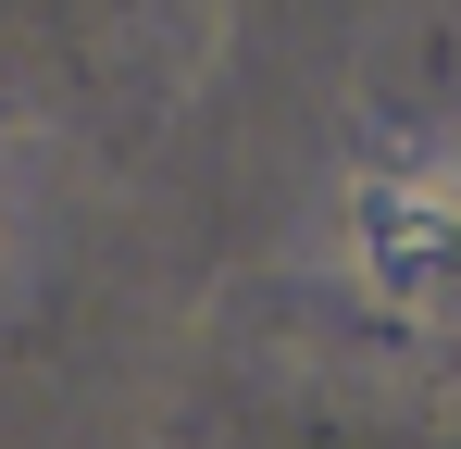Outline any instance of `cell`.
<instances>
[{
    "instance_id": "obj_1",
    "label": "cell",
    "mask_w": 461,
    "mask_h": 449,
    "mask_svg": "<svg viewBox=\"0 0 461 449\" xmlns=\"http://www.w3.org/2000/svg\"><path fill=\"white\" fill-rule=\"evenodd\" d=\"M449 250H461V224L437 213L424 188H375V200H362V262H375V288L424 299L437 275H449Z\"/></svg>"
}]
</instances>
